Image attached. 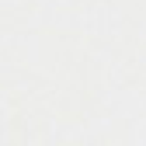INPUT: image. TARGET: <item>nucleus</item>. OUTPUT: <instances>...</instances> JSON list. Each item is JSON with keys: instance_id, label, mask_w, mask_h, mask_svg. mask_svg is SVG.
I'll return each instance as SVG.
<instances>
[]
</instances>
